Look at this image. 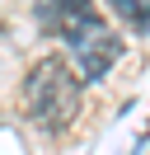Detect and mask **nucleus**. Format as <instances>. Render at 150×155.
I'll use <instances>...</instances> for the list:
<instances>
[{"mask_svg": "<svg viewBox=\"0 0 150 155\" xmlns=\"http://www.w3.org/2000/svg\"><path fill=\"white\" fill-rule=\"evenodd\" d=\"M112 10H117L131 28H150V0H112Z\"/></svg>", "mask_w": 150, "mask_h": 155, "instance_id": "nucleus-3", "label": "nucleus"}, {"mask_svg": "<svg viewBox=\"0 0 150 155\" xmlns=\"http://www.w3.org/2000/svg\"><path fill=\"white\" fill-rule=\"evenodd\" d=\"M80 94H84L80 71H75L66 57H42V61L28 66L19 104H24V117L38 127V132L61 136L66 127L80 117Z\"/></svg>", "mask_w": 150, "mask_h": 155, "instance_id": "nucleus-2", "label": "nucleus"}, {"mask_svg": "<svg viewBox=\"0 0 150 155\" xmlns=\"http://www.w3.org/2000/svg\"><path fill=\"white\" fill-rule=\"evenodd\" d=\"M38 24L66 42L80 61V80H103L122 57V38L108 28L89 0H42L38 5Z\"/></svg>", "mask_w": 150, "mask_h": 155, "instance_id": "nucleus-1", "label": "nucleus"}]
</instances>
